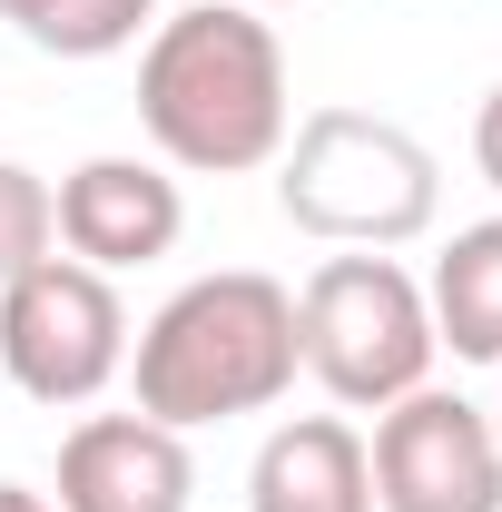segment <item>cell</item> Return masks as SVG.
I'll return each mask as SVG.
<instances>
[{
  "label": "cell",
  "instance_id": "3",
  "mask_svg": "<svg viewBox=\"0 0 502 512\" xmlns=\"http://www.w3.org/2000/svg\"><path fill=\"white\" fill-rule=\"evenodd\" d=\"M276 207L315 247H414L443 207L434 148L384 109H306L276 148Z\"/></svg>",
  "mask_w": 502,
  "mask_h": 512
},
{
  "label": "cell",
  "instance_id": "9",
  "mask_svg": "<svg viewBox=\"0 0 502 512\" xmlns=\"http://www.w3.org/2000/svg\"><path fill=\"white\" fill-rule=\"evenodd\" d=\"M247 512H375V463L345 414H286L247 463Z\"/></svg>",
  "mask_w": 502,
  "mask_h": 512
},
{
  "label": "cell",
  "instance_id": "4",
  "mask_svg": "<svg viewBox=\"0 0 502 512\" xmlns=\"http://www.w3.org/2000/svg\"><path fill=\"white\" fill-rule=\"evenodd\" d=\"M296 355H306V375L345 414L404 404L414 384H434V355H443L424 276L394 266V256H375V247H335L296 286Z\"/></svg>",
  "mask_w": 502,
  "mask_h": 512
},
{
  "label": "cell",
  "instance_id": "5",
  "mask_svg": "<svg viewBox=\"0 0 502 512\" xmlns=\"http://www.w3.org/2000/svg\"><path fill=\"white\" fill-rule=\"evenodd\" d=\"M0 375L20 384L30 404H99L128 375V306L119 286L79 256H40L30 276L0 286Z\"/></svg>",
  "mask_w": 502,
  "mask_h": 512
},
{
  "label": "cell",
  "instance_id": "17",
  "mask_svg": "<svg viewBox=\"0 0 502 512\" xmlns=\"http://www.w3.org/2000/svg\"><path fill=\"white\" fill-rule=\"evenodd\" d=\"M0 10H10V0H0Z\"/></svg>",
  "mask_w": 502,
  "mask_h": 512
},
{
  "label": "cell",
  "instance_id": "11",
  "mask_svg": "<svg viewBox=\"0 0 502 512\" xmlns=\"http://www.w3.org/2000/svg\"><path fill=\"white\" fill-rule=\"evenodd\" d=\"M0 20L50 60H119L138 30H158V0H10Z\"/></svg>",
  "mask_w": 502,
  "mask_h": 512
},
{
  "label": "cell",
  "instance_id": "15",
  "mask_svg": "<svg viewBox=\"0 0 502 512\" xmlns=\"http://www.w3.org/2000/svg\"><path fill=\"white\" fill-rule=\"evenodd\" d=\"M493 375H502V365H493ZM483 414H493V434H502V394H493V404H483Z\"/></svg>",
  "mask_w": 502,
  "mask_h": 512
},
{
  "label": "cell",
  "instance_id": "1",
  "mask_svg": "<svg viewBox=\"0 0 502 512\" xmlns=\"http://www.w3.org/2000/svg\"><path fill=\"white\" fill-rule=\"evenodd\" d=\"M138 128L188 178H247L276 168L296 99H286V40L247 0H197L148 30L138 50Z\"/></svg>",
  "mask_w": 502,
  "mask_h": 512
},
{
  "label": "cell",
  "instance_id": "8",
  "mask_svg": "<svg viewBox=\"0 0 502 512\" xmlns=\"http://www.w3.org/2000/svg\"><path fill=\"white\" fill-rule=\"evenodd\" d=\"M197 463L188 434L148 414H79L60 434V512H188Z\"/></svg>",
  "mask_w": 502,
  "mask_h": 512
},
{
  "label": "cell",
  "instance_id": "10",
  "mask_svg": "<svg viewBox=\"0 0 502 512\" xmlns=\"http://www.w3.org/2000/svg\"><path fill=\"white\" fill-rule=\"evenodd\" d=\"M424 306H434V345H453L463 365H502V217L453 227V247L424 276Z\"/></svg>",
  "mask_w": 502,
  "mask_h": 512
},
{
  "label": "cell",
  "instance_id": "2",
  "mask_svg": "<svg viewBox=\"0 0 502 512\" xmlns=\"http://www.w3.org/2000/svg\"><path fill=\"white\" fill-rule=\"evenodd\" d=\"M306 375L296 355V286L256 276V266H217L188 276L158 316L128 335V384H138V414L197 434V424H237L286 404Z\"/></svg>",
  "mask_w": 502,
  "mask_h": 512
},
{
  "label": "cell",
  "instance_id": "14",
  "mask_svg": "<svg viewBox=\"0 0 502 512\" xmlns=\"http://www.w3.org/2000/svg\"><path fill=\"white\" fill-rule=\"evenodd\" d=\"M0 512H60L50 493H30V483H0Z\"/></svg>",
  "mask_w": 502,
  "mask_h": 512
},
{
  "label": "cell",
  "instance_id": "7",
  "mask_svg": "<svg viewBox=\"0 0 502 512\" xmlns=\"http://www.w3.org/2000/svg\"><path fill=\"white\" fill-rule=\"evenodd\" d=\"M50 207H60V247L79 266H99V276L158 266V256L188 237V197L168 178V158H128V148L79 158L60 188H50Z\"/></svg>",
  "mask_w": 502,
  "mask_h": 512
},
{
  "label": "cell",
  "instance_id": "13",
  "mask_svg": "<svg viewBox=\"0 0 502 512\" xmlns=\"http://www.w3.org/2000/svg\"><path fill=\"white\" fill-rule=\"evenodd\" d=\"M473 168H483V178L502 188V89L483 99V109H473Z\"/></svg>",
  "mask_w": 502,
  "mask_h": 512
},
{
  "label": "cell",
  "instance_id": "16",
  "mask_svg": "<svg viewBox=\"0 0 502 512\" xmlns=\"http://www.w3.org/2000/svg\"><path fill=\"white\" fill-rule=\"evenodd\" d=\"M247 10H286V0H247Z\"/></svg>",
  "mask_w": 502,
  "mask_h": 512
},
{
  "label": "cell",
  "instance_id": "6",
  "mask_svg": "<svg viewBox=\"0 0 502 512\" xmlns=\"http://www.w3.org/2000/svg\"><path fill=\"white\" fill-rule=\"evenodd\" d=\"M375 512H502V434L483 404L414 384L375 414Z\"/></svg>",
  "mask_w": 502,
  "mask_h": 512
},
{
  "label": "cell",
  "instance_id": "12",
  "mask_svg": "<svg viewBox=\"0 0 502 512\" xmlns=\"http://www.w3.org/2000/svg\"><path fill=\"white\" fill-rule=\"evenodd\" d=\"M50 247H60L50 178H40V168H20V158H0V286H10V276H30Z\"/></svg>",
  "mask_w": 502,
  "mask_h": 512
}]
</instances>
